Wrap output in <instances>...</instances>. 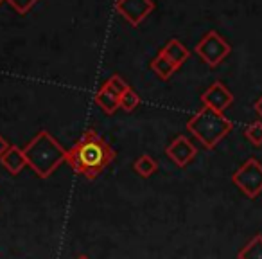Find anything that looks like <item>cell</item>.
<instances>
[{
	"label": "cell",
	"instance_id": "cell-1",
	"mask_svg": "<svg viewBox=\"0 0 262 259\" xmlns=\"http://www.w3.org/2000/svg\"><path fill=\"white\" fill-rule=\"evenodd\" d=\"M117 153L108 141L101 137L94 128L86 130L79 141L67 151L65 162L88 180H94L115 161Z\"/></svg>",
	"mask_w": 262,
	"mask_h": 259
},
{
	"label": "cell",
	"instance_id": "cell-2",
	"mask_svg": "<svg viewBox=\"0 0 262 259\" xmlns=\"http://www.w3.org/2000/svg\"><path fill=\"white\" fill-rule=\"evenodd\" d=\"M22 150L27 158V166H31L40 178H49L67 158V150L47 130L38 132Z\"/></svg>",
	"mask_w": 262,
	"mask_h": 259
},
{
	"label": "cell",
	"instance_id": "cell-3",
	"mask_svg": "<svg viewBox=\"0 0 262 259\" xmlns=\"http://www.w3.org/2000/svg\"><path fill=\"white\" fill-rule=\"evenodd\" d=\"M232 121L226 119L223 112L203 106L196 115L187 121V130L203 144L207 150H214L230 132H232Z\"/></svg>",
	"mask_w": 262,
	"mask_h": 259
},
{
	"label": "cell",
	"instance_id": "cell-4",
	"mask_svg": "<svg viewBox=\"0 0 262 259\" xmlns=\"http://www.w3.org/2000/svg\"><path fill=\"white\" fill-rule=\"evenodd\" d=\"M232 182L248 198H257L262 193V164L257 158L250 157L232 175Z\"/></svg>",
	"mask_w": 262,
	"mask_h": 259
},
{
	"label": "cell",
	"instance_id": "cell-5",
	"mask_svg": "<svg viewBox=\"0 0 262 259\" xmlns=\"http://www.w3.org/2000/svg\"><path fill=\"white\" fill-rule=\"evenodd\" d=\"M194 51L208 67H217L232 52V47L217 31H208L200 40Z\"/></svg>",
	"mask_w": 262,
	"mask_h": 259
},
{
	"label": "cell",
	"instance_id": "cell-6",
	"mask_svg": "<svg viewBox=\"0 0 262 259\" xmlns=\"http://www.w3.org/2000/svg\"><path fill=\"white\" fill-rule=\"evenodd\" d=\"M115 9L119 11V15H122L124 20L137 27L155 9V2L153 0H117Z\"/></svg>",
	"mask_w": 262,
	"mask_h": 259
},
{
	"label": "cell",
	"instance_id": "cell-7",
	"mask_svg": "<svg viewBox=\"0 0 262 259\" xmlns=\"http://www.w3.org/2000/svg\"><path fill=\"white\" fill-rule=\"evenodd\" d=\"M201 103H203V106H208V108L215 110V112H225L233 103V94L226 88L225 83L214 81V83L201 94Z\"/></svg>",
	"mask_w": 262,
	"mask_h": 259
},
{
	"label": "cell",
	"instance_id": "cell-8",
	"mask_svg": "<svg viewBox=\"0 0 262 259\" xmlns=\"http://www.w3.org/2000/svg\"><path fill=\"white\" fill-rule=\"evenodd\" d=\"M198 150L185 135H178L167 148H165V155L174 162L178 168H185L187 164L192 162V158L196 157Z\"/></svg>",
	"mask_w": 262,
	"mask_h": 259
},
{
	"label": "cell",
	"instance_id": "cell-9",
	"mask_svg": "<svg viewBox=\"0 0 262 259\" xmlns=\"http://www.w3.org/2000/svg\"><path fill=\"white\" fill-rule=\"evenodd\" d=\"M0 164L4 166L11 175H18L27 166V158L24 155V150L18 146H9V150L0 157Z\"/></svg>",
	"mask_w": 262,
	"mask_h": 259
},
{
	"label": "cell",
	"instance_id": "cell-10",
	"mask_svg": "<svg viewBox=\"0 0 262 259\" xmlns=\"http://www.w3.org/2000/svg\"><path fill=\"white\" fill-rule=\"evenodd\" d=\"M160 52L165 56V58L171 59V62L174 63L178 69L187 62V59H189V56H190L189 49H187L180 40H176V38H171V40H169L167 44L162 47Z\"/></svg>",
	"mask_w": 262,
	"mask_h": 259
},
{
	"label": "cell",
	"instance_id": "cell-11",
	"mask_svg": "<svg viewBox=\"0 0 262 259\" xmlns=\"http://www.w3.org/2000/svg\"><path fill=\"white\" fill-rule=\"evenodd\" d=\"M151 70H153L155 74H157L160 79H164V81H167V79H171V76L172 74L178 70V67L174 65V63L171 62L169 58H165L162 52H158L157 56L153 58V62H151Z\"/></svg>",
	"mask_w": 262,
	"mask_h": 259
},
{
	"label": "cell",
	"instance_id": "cell-12",
	"mask_svg": "<svg viewBox=\"0 0 262 259\" xmlns=\"http://www.w3.org/2000/svg\"><path fill=\"white\" fill-rule=\"evenodd\" d=\"M133 169H135L137 175L142 176V178H149V176H153L155 173L158 171V162L155 161L151 155L144 153V155H140V157L135 161V164H133Z\"/></svg>",
	"mask_w": 262,
	"mask_h": 259
},
{
	"label": "cell",
	"instance_id": "cell-13",
	"mask_svg": "<svg viewBox=\"0 0 262 259\" xmlns=\"http://www.w3.org/2000/svg\"><path fill=\"white\" fill-rule=\"evenodd\" d=\"M95 105L99 106L101 110H104L108 115H112L117 108H120V103H119V97L113 94H110L106 88L101 87V90L95 94Z\"/></svg>",
	"mask_w": 262,
	"mask_h": 259
},
{
	"label": "cell",
	"instance_id": "cell-14",
	"mask_svg": "<svg viewBox=\"0 0 262 259\" xmlns=\"http://www.w3.org/2000/svg\"><path fill=\"white\" fill-rule=\"evenodd\" d=\"M237 259H262V234L251 237L239 250Z\"/></svg>",
	"mask_w": 262,
	"mask_h": 259
},
{
	"label": "cell",
	"instance_id": "cell-15",
	"mask_svg": "<svg viewBox=\"0 0 262 259\" xmlns=\"http://www.w3.org/2000/svg\"><path fill=\"white\" fill-rule=\"evenodd\" d=\"M102 88H106V90H108L110 94H113V95H117V97H120V95L126 94V92L129 90V85H127L126 81H124L120 76L113 74V76L110 77V79L106 81L104 85H102Z\"/></svg>",
	"mask_w": 262,
	"mask_h": 259
},
{
	"label": "cell",
	"instance_id": "cell-16",
	"mask_svg": "<svg viewBox=\"0 0 262 259\" xmlns=\"http://www.w3.org/2000/svg\"><path fill=\"white\" fill-rule=\"evenodd\" d=\"M244 137H246L255 148L262 146V121H255V123L248 124L246 130H244Z\"/></svg>",
	"mask_w": 262,
	"mask_h": 259
},
{
	"label": "cell",
	"instance_id": "cell-17",
	"mask_svg": "<svg viewBox=\"0 0 262 259\" xmlns=\"http://www.w3.org/2000/svg\"><path fill=\"white\" fill-rule=\"evenodd\" d=\"M119 103H120V108L126 110V112H131V110H135L137 106H139L140 97H139V94H137L135 90H131V88H129L126 94L120 95Z\"/></svg>",
	"mask_w": 262,
	"mask_h": 259
},
{
	"label": "cell",
	"instance_id": "cell-18",
	"mask_svg": "<svg viewBox=\"0 0 262 259\" xmlns=\"http://www.w3.org/2000/svg\"><path fill=\"white\" fill-rule=\"evenodd\" d=\"M8 2L16 13H20V15H27L38 0H8Z\"/></svg>",
	"mask_w": 262,
	"mask_h": 259
},
{
	"label": "cell",
	"instance_id": "cell-19",
	"mask_svg": "<svg viewBox=\"0 0 262 259\" xmlns=\"http://www.w3.org/2000/svg\"><path fill=\"white\" fill-rule=\"evenodd\" d=\"M9 146H11V144H9V143H8V141H6V139H4V137L0 135V157H2V155H4V153H6V151H8V150H9Z\"/></svg>",
	"mask_w": 262,
	"mask_h": 259
},
{
	"label": "cell",
	"instance_id": "cell-20",
	"mask_svg": "<svg viewBox=\"0 0 262 259\" xmlns=\"http://www.w3.org/2000/svg\"><path fill=\"white\" fill-rule=\"evenodd\" d=\"M253 108H255V112L258 113V115L262 117V95L260 97L257 99V101H255V105H253Z\"/></svg>",
	"mask_w": 262,
	"mask_h": 259
},
{
	"label": "cell",
	"instance_id": "cell-21",
	"mask_svg": "<svg viewBox=\"0 0 262 259\" xmlns=\"http://www.w3.org/2000/svg\"><path fill=\"white\" fill-rule=\"evenodd\" d=\"M77 259H90V257H88V255H79Z\"/></svg>",
	"mask_w": 262,
	"mask_h": 259
},
{
	"label": "cell",
	"instance_id": "cell-22",
	"mask_svg": "<svg viewBox=\"0 0 262 259\" xmlns=\"http://www.w3.org/2000/svg\"><path fill=\"white\" fill-rule=\"evenodd\" d=\"M2 2H4V0H0V4H2Z\"/></svg>",
	"mask_w": 262,
	"mask_h": 259
}]
</instances>
